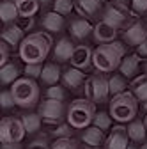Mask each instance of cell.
<instances>
[{"label":"cell","instance_id":"e575fe53","mask_svg":"<svg viewBox=\"0 0 147 149\" xmlns=\"http://www.w3.org/2000/svg\"><path fill=\"white\" fill-rule=\"evenodd\" d=\"M71 133H73V128L69 124H60L59 128L53 130V137L55 139H67V137H71Z\"/></svg>","mask_w":147,"mask_h":149},{"label":"cell","instance_id":"4dcf8cb0","mask_svg":"<svg viewBox=\"0 0 147 149\" xmlns=\"http://www.w3.org/2000/svg\"><path fill=\"white\" fill-rule=\"evenodd\" d=\"M94 126H98L99 130H108L110 124H112V117H110V114H106V112H98V114L94 116V121H92Z\"/></svg>","mask_w":147,"mask_h":149},{"label":"cell","instance_id":"f546056e","mask_svg":"<svg viewBox=\"0 0 147 149\" xmlns=\"http://www.w3.org/2000/svg\"><path fill=\"white\" fill-rule=\"evenodd\" d=\"M50 149H80V144L73 140L71 137L67 139H55V142L50 146Z\"/></svg>","mask_w":147,"mask_h":149},{"label":"cell","instance_id":"4fadbf2b","mask_svg":"<svg viewBox=\"0 0 147 149\" xmlns=\"http://www.w3.org/2000/svg\"><path fill=\"white\" fill-rule=\"evenodd\" d=\"M0 39H2L6 45H9V46L21 45V41L25 39L23 29H21L20 25H9L6 30H2V32H0Z\"/></svg>","mask_w":147,"mask_h":149},{"label":"cell","instance_id":"e0dca14e","mask_svg":"<svg viewBox=\"0 0 147 149\" xmlns=\"http://www.w3.org/2000/svg\"><path fill=\"white\" fill-rule=\"evenodd\" d=\"M73 43L69 41V37H62L60 41H57L55 45V50H53V55L59 62H66V61H71V55H73Z\"/></svg>","mask_w":147,"mask_h":149},{"label":"cell","instance_id":"ac0fdd59","mask_svg":"<svg viewBox=\"0 0 147 149\" xmlns=\"http://www.w3.org/2000/svg\"><path fill=\"white\" fill-rule=\"evenodd\" d=\"M18 16H20V13H18L14 0H2L0 2V20H2V23H12Z\"/></svg>","mask_w":147,"mask_h":149},{"label":"cell","instance_id":"ab89813d","mask_svg":"<svg viewBox=\"0 0 147 149\" xmlns=\"http://www.w3.org/2000/svg\"><path fill=\"white\" fill-rule=\"evenodd\" d=\"M50 2H51V0H39V4H43V6L44 4H50Z\"/></svg>","mask_w":147,"mask_h":149},{"label":"cell","instance_id":"7a4b0ae2","mask_svg":"<svg viewBox=\"0 0 147 149\" xmlns=\"http://www.w3.org/2000/svg\"><path fill=\"white\" fill-rule=\"evenodd\" d=\"M124 45L112 41V43H105L99 45L94 52H92V66L99 71V73H110L115 71L124 57Z\"/></svg>","mask_w":147,"mask_h":149},{"label":"cell","instance_id":"60d3db41","mask_svg":"<svg viewBox=\"0 0 147 149\" xmlns=\"http://www.w3.org/2000/svg\"><path fill=\"white\" fill-rule=\"evenodd\" d=\"M126 149H137V147H133V146H128V147H126Z\"/></svg>","mask_w":147,"mask_h":149},{"label":"cell","instance_id":"f6af8a7d","mask_svg":"<svg viewBox=\"0 0 147 149\" xmlns=\"http://www.w3.org/2000/svg\"><path fill=\"white\" fill-rule=\"evenodd\" d=\"M0 29H2V20H0Z\"/></svg>","mask_w":147,"mask_h":149},{"label":"cell","instance_id":"52a82bcc","mask_svg":"<svg viewBox=\"0 0 147 149\" xmlns=\"http://www.w3.org/2000/svg\"><path fill=\"white\" fill-rule=\"evenodd\" d=\"M110 94L108 80L103 74H94L85 82V98L92 103H105Z\"/></svg>","mask_w":147,"mask_h":149},{"label":"cell","instance_id":"44dd1931","mask_svg":"<svg viewBox=\"0 0 147 149\" xmlns=\"http://www.w3.org/2000/svg\"><path fill=\"white\" fill-rule=\"evenodd\" d=\"M62 82H64V85L69 87V89H78V87L82 85V82H83V73H82L78 68H71V69L64 71Z\"/></svg>","mask_w":147,"mask_h":149},{"label":"cell","instance_id":"7c38bea8","mask_svg":"<svg viewBox=\"0 0 147 149\" xmlns=\"http://www.w3.org/2000/svg\"><path fill=\"white\" fill-rule=\"evenodd\" d=\"M92 34H94V39H96L98 43H101V45L112 43V41H115V37H117V27H114L112 23L101 20V22L94 27Z\"/></svg>","mask_w":147,"mask_h":149},{"label":"cell","instance_id":"8fae6325","mask_svg":"<svg viewBox=\"0 0 147 149\" xmlns=\"http://www.w3.org/2000/svg\"><path fill=\"white\" fill-rule=\"evenodd\" d=\"M124 41L128 45H135V46H140L142 43H145L147 41V25L142 22L133 23L124 32Z\"/></svg>","mask_w":147,"mask_h":149},{"label":"cell","instance_id":"f35d334b","mask_svg":"<svg viewBox=\"0 0 147 149\" xmlns=\"http://www.w3.org/2000/svg\"><path fill=\"white\" fill-rule=\"evenodd\" d=\"M138 55L140 57H147V43H142L138 46Z\"/></svg>","mask_w":147,"mask_h":149},{"label":"cell","instance_id":"7bdbcfd3","mask_svg":"<svg viewBox=\"0 0 147 149\" xmlns=\"http://www.w3.org/2000/svg\"><path fill=\"white\" fill-rule=\"evenodd\" d=\"M144 124H145V128H147V117H145V121H144Z\"/></svg>","mask_w":147,"mask_h":149},{"label":"cell","instance_id":"836d02e7","mask_svg":"<svg viewBox=\"0 0 147 149\" xmlns=\"http://www.w3.org/2000/svg\"><path fill=\"white\" fill-rule=\"evenodd\" d=\"M16 103H14V98H12V92L11 91H2L0 92V107L2 108H12Z\"/></svg>","mask_w":147,"mask_h":149},{"label":"cell","instance_id":"ffe728a7","mask_svg":"<svg viewBox=\"0 0 147 149\" xmlns=\"http://www.w3.org/2000/svg\"><path fill=\"white\" fill-rule=\"evenodd\" d=\"M21 18H34V14L39 11V0H14Z\"/></svg>","mask_w":147,"mask_h":149},{"label":"cell","instance_id":"83f0119b","mask_svg":"<svg viewBox=\"0 0 147 149\" xmlns=\"http://www.w3.org/2000/svg\"><path fill=\"white\" fill-rule=\"evenodd\" d=\"M108 87H110V94H112V96L124 92L126 91V80H124V77H122V74H114V77L108 80Z\"/></svg>","mask_w":147,"mask_h":149},{"label":"cell","instance_id":"ba28073f","mask_svg":"<svg viewBox=\"0 0 147 149\" xmlns=\"http://www.w3.org/2000/svg\"><path fill=\"white\" fill-rule=\"evenodd\" d=\"M66 107L62 101L59 100H44L41 105H39V116L46 121H60L64 116H66Z\"/></svg>","mask_w":147,"mask_h":149},{"label":"cell","instance_id":"74e56055","mask_svg":"<svg viewBox=\"0 0 147 149\" xmlns=\"http://www.w3.org/2000/svg\"><path fill=\"white\" fill-rule=\"evenodd\" d=\"M133 11L144 14L147 13V0H133Z\"/></svg>","mask_w":147,"mask_h":149},{"label":"cell","instance_id":"5b68a950","mask_svg":"<svg viewBox=\"0 0 147 149\" xmlns=\"http://www.w3.org/2000/svg\"><path fill=\"white\" fill-rule=\"evenodd\" d=\"M11 92H12V98H14V103L21 108H30L37 103L39 100V85L34 82V78H18L16 82H12V87H11Z\"/></svg>","mask_w":147,"mask_h":149},{"label":"cell","instance_id":"3957f363","mask_svg":"<svg viewBox=\"0 0 147 149\" xmlns=\"http://www.w3.org/2000/svg\"><path fill=\"white\" fill-rule=\"evenodd\" d=\"M137 110H138V100L131 92L124 91L121 94H115L110 101V114L119 123L133 121L137 116Z\"/></svg>","mask_w":147,"mask_h":149},{"label":"cell","instance_id":"277c9868","mask_svg":"<svg viewBox=\"0 0 147 149\" xmlns=\"http://www.w3.org/2000/svg\"><path fill=\"white\" fill-rule=\"evenodd\" d=\"M94 116H96V107L87 98L75 100L66 112V119L71 128H87L94 121Z\"/></svg>","mask_w":147,"mask_h":149},{"label":"cell","instance_id":"7402d4cb","mask_svg":"<svg viewBox=\"0 0 147 149\" xmlns=\"http://www.w3.org/2000/svg\"><path fill=\"white\" fill-rule=\"evenodd\" d=\"M103 20L108 22V23H112L114 27L119 29L126 22V11H121L117 6H112V7H108L105 11V18H103Z\"/></svg>","mask_w":147,"mask_h":149},{"label":"cell","instance_id":"9a60e30c","mask_svg":"<svg viewBox=\"0 0 147 149\" xmlns=\"http://www.w3.org/2000/svg\"><path fill=\"white\" fill-rule=\"evenodd\" d=\"M82 142L87 144L89 147H99L105 142V135H103V130H99L98 126H90L87 130H83L82 133Z\"/></svg>","mask_w":147,"mask_h":149},{"label":"cell","instance_id":"ee69618b","mask_svg":"<svg viewBox=\"0 0 147 149\" xmlns=\"http://www.w3.org/2000/svg\"><path fill=\"white\" fill-rule=\"evenodd\" d=\"M89 149H101V147H89Z\"/></svg>","mask_w":147,"mask_h":149},{"label":"cell","instance_id":"b9f144b4","mask_svg":"<svg viewBox=\"0 0 147 149\" xmlns=\"http://www.w3.org/2000/svg\"><path fill=\"white\" fill-rule=\"evenodd\" d=\"M142 149H147V144H144V146H142Z\"/></svg>","mask_w":147,"mask_h":149},{"label":"cell","instance_id":"bcb514c9","mask_svg":"<svg viewBox=\"0 0 147 149\" xmlns=\"http://www.w3.org/2000/svg\"><path fill=\"white\" fill-rule=\"evenodd\" d=\"M101 2H106V0H101Z\"/></svg>","mask_w":147,"mask_h":149},{"label":"cell","instance_id":"d4e9b609","mask_svg":"<svg viewBox=\"0 0 147 149\" xmlns=\"http://www.w3.org/2000/svg\"><path fill=\"white\" fill-rule=\"evenodd\" d=\"M126 130H128L130 139L135 140V142H142L145 139V133H147V128H145V124L142 121H131Z\"/></svg>","mask_w":147,"mask_h":149},{"label":"cell","instance_id":"cb8c5ba5","mask_svg":"<svg viewBox=\"0 0 147 149\" xmlns=\"http://www.w3.org/2000/svg\"><path fill=\"white\" fill-rule=\"evenodd\" d=\"M60 78V69L59 66H55V64H46L43 66V71H41V80L48 85H53V84H57Z\"/></svg>","mask_w":147,"mask_h":149},{"label":"cell","instance_id":"9c48e42d","mask_svg":"<svg viewBox=\"0 0 147 149\" xmlns=\"http://www.w3.org/2000/svg\"><path fill=\"white\" fill-rule=\"evenodd\" d=\"M71 64L73 68L78 69H87L92 64V50L85 45H78L73 48V55H71Z\"/></svg>","mask_w":147,"mask_h":149},{"label":"cell","instance_id":"7dc6e473","mask_svg":"<svg viewBox=\"0 0 147 149\" xmlns=\"http://www.w3.org/2000/svg\"><path fill=\"white\" fill-rule=\"evenodd\" d=\"M145 43H147V41H145Z\"/></svg>","mask_w":147,"mask_h":149},{"label":"cell","instance_id":"d590c367","mask_svg":"<svg viewBox=\"0 0 147 149\" xmlns=\"http://www.w3.org/2000/svg\"><path fill=\"white\" fill-rule=\"evenodd\" d=\"M41 71H43L41 64H25V74H27L28 78L41 77Z\"/></svg>","mask_w":147,"mask_h":149},{"label":"cell","instance_id":"4316f807","mask_svg":"<svg viewBox=\"0 0 147 149\" xmlns=\"http://www.w3.org/2000/svg\"><path fill=\"white\" fill-rule=\"evenodd\" d=\"M21 123L27 133H35L41 126V116L39 114H25L21 116Z\"/></svg>","mask_w":147,"mask_h":149},{"label":"cell","instance_id":"5bb4252c","mask_svg":"<svg viewBox=\"0 0 147 149\" xmlns=\"http://www.w3.org/2000/svg\"><path fill=\"white\" fill-rule=\"evenodd\" d=\"M64 16L59 14V13H55V11H50L44 14V18L41 20V25L43 29H46L48 32H60L64 29Z\"/></svg>","mask_w":147,"mask_h":149},{"label":"cell","instance_id":"8d00e7d4","mask_svg":"<svg viewBox=\"0 0 147 149\" xmlns=\"http://www.w3.org/2000/svg\"><path fill=\"white\" fill-rule=\"evenodd\" d=\"M7 61H9V45H6L0 39V68L7 64Z\"/></svg>","mask_w":147,"mask_h":149},{"label":"cell","instance_id":"d6a6232c","mask_svg":"<svg viewBox=\"0 0 147 149\" xmlns=\"http://www.w3.org/2000/svg\"><path fill=\"white\" fill-rule=\"evenodd\" d=\"M46 94H48V98H51V100L62 101V100L66 98V89H64L62 85H50L48 91H46Z\"/></svg>","mask_w":147,"mask_h":149},{"label":"cell","instance_id":"30bf717a","mask_svg":"<svg viewBox=\"0 0 147 149\" xmlns=\"http://www.w3.org/2000/svg\"><path fill=\"white\" fill-rule=\"evenodd\" d=\"M128 140H130L128 130L124 126H115L112 130V133H110V137L106 139L105 146H106V149H126L130 146Z\"/></svg>","mask_w":147,"mask_h":149},{"label":"cell","instance_id":"f1b7e54d","mask_svg":"<svg viewBox=\"0 0 147 149\" xmlns=\"http://www.w3.org/2000/svg\"><path fill=\"white\" fill-rule=\"evenodd\" d=\"M133 94L140 101H147V77L137 78L133 82Z\"/></svg>","mask_w":147,"mask_h":149},{"label":"cell","instance_id":"6da1fadb","mask_svg":"<svg viewBox=\"0 0 147 149\" xmlns=\"http://www.w3.org/2000/svg\"><path fill=\"white\" fill-rule=\"evenodd\" d=\"M51 39L43 32H34L27 36L20 45V57L25 64H41L50 53Z\"/></svg>","mask_w":147,"mask_h":149},{"label":"cell","instance_id":"1f68e13d","mask_svg":"<svg viewBox=\"0 0 147 149\" xmlns=\"http://www.w3.org/2000/svg\"><path fill=\"white\" fill-rule=\"evenodd\" d=\"M53 11L59 14H69L73 11V0H53Z\"/></svg>","mask_w":147,"mask_h":149},{"label":"cell","instance_id":"603a6c76","mask_svg":"<svg viewBox=\"0 0 147 149\" xmlns=\"http://www.w3.org/2000/svg\"><path fill=\"white\" fill-rule=\"evenodd\" d=\"M18 74H20V69H18L16 64H4L0 68V84H12L18 80Z\"/></svg>","mask_w":147,"mask_h":149},{"label":"cell","instance_id":"484cf974","mask_svg":"<svg viewBox=\"0 0 147 149\" xmlns=\"http://www.w3.org/2000/svg\"><path fill=\"white\" fill-rule=\"evenodd\" d=\"M76 7L83 16H94L101 7V0H76Z\"/></svg>","mask_w":147,"mask_h":149},{"label":"cell","instance_id":"d6986e66","mask_svg":"<svg viewBox=\"0 0 147 149\" xmlns=\"http://www.w3.org/2000/svg\"><path fill=\"white\" fill-rule=\"evenodd\" d=\"M138 66H140V57H138V55H130V57L122 59V62L119 66V71H121L122 77L131 78V77H135V74H137Z\"/></svg>","mask_w":147,"mask_h":149},{"label":"cell","instance_id":"8992f818","mask_svg":"<svg viewBox=\"0 0 147 149\" xmlns=\"http://www.w3.org/2000/svg\"><path fill=\"white\" fill-rule=\"evenodd\" d=\"M25 133L21 119L6 117L0 121V144H20Z\"/></svg>","mask_w":147,"mask_h":149},{"label":"cell","instance_id":"2e32d148","mask_svg":"<svg viewBox=\"0 0 147 149\" xmlns=\"http://www.w3.org/2000/svg\"><path fill=\"white\" fill-rule=\"evenodd\" d=\"M69 30H71V36L75 37V39H85V37L94 30V27L87 20H83V18H76V20L71 22Z\"/></svg>","mask_w":147,"mask_h":149}]
</instances>
